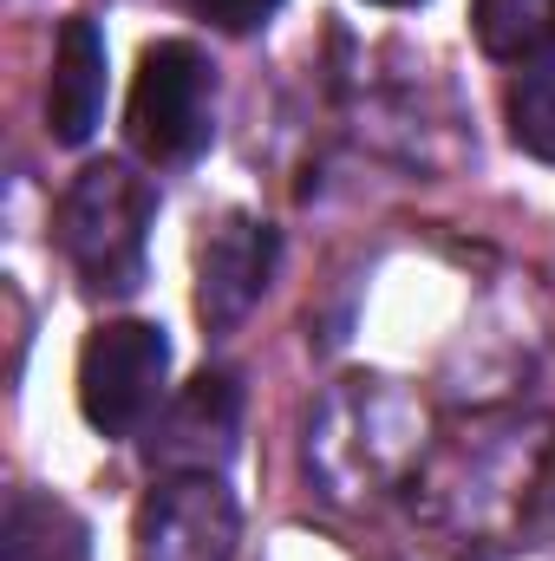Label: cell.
Here are the masks:
<instances>
[{
  "instance_id": "1",
  "label": "cell",
  "mask_w": 555,
  "mask_h": 561,
  "mask_svg": "<svg viewBox=\"0 0 555 561\" xmlns=\"http://www.w3.org/2000/svg\"><path fill=\"white\" fill-rule=\"evenodd\" d=\"M150 216H157V190L144 183L125 157H99L86 163L66 196H59V255L72 262V275L99 300H125L144 287V255H150Z\"/></svg>"
},
{
  "instance_id": "2",
  "label": "cell",
  "mask_w": 555,
  "mask_h": 561,
  "mask_svg": "<svg viewBox=\"0 0 555 561\" xmlns=\"http://www.w3.org/2000/svg\"><path fill=\"white\" fill-rule=\"evenodd\" d=\"M132 150L150 163H196L216 138V66L190 39H157L138 59L132 112H125Z\"/></svg>"
},
{
  "instance_id": "3",
  "label": "cell",
  "mask_w": 555,
  "mask_h": 561,
  "mask_svg": "<svg viewBox=\"0 0 555 561\" xmlns=\"http://www.w3.org/2000/svg\"><path fill=\"white\" fill-rule=\"evenodd\" d=\"M170 379V333L150 320H105L79 353V412L99 437H132L157 419Z\"/></svg>"
},
{
  "instance_id": "4",
  "label": "cell",
  "mask_w": 555,
  "mask_h": 561,
  "mask_svg": "<svg viewBox=\"0 0 555 561\" xmlns=\"http://www.w3.org/2000/svg\"><path fill=\"white\" fill-rule=\"evenodd\" d=\"M242 510L209 470L163 477L138 510V549L132 561H236Z\"/></svg>"
},
{
  "instance_id": "5",
  "label": "cell",
  "mask_w": 555,
  "mask_h": 561,
  "mask_svg": "<svg viewBox=\"0 0 555 561\" xmlns=\"http://www.w3.org/2000/svg\"><path fill=\"white\" fill-rule=\"evenodd\" d=\"M236 437H242V386L229 373H196L150 419V431H144V463L163 470V477H183V470L223 477V463L236 457Z\"/></svg>"
},
{
  "instance_id": "6",
  "label": "cell",
  "mask_w": 555,
  "mask_h": 561,
  "mask_svg": "<svg viewBox=\"0 0 555 561\" xmlns=\"http://www.w3.org/2000/svg\"><path fill=\"white\" fill-rule=\"evenodd\" d=\"M281 262V242L269 222L256 216H223L203 242H196V320L209 333H236L256 300L269 294Z\"/></svg>"
},
{
  "instance_id": "7",
  "label": "cell",
  "mask_w": 555,
  "mask_h": 561,
  "mask_svg": "<svg viewBox=\"0 0 555 561\" xmlns=\"http://www.w3.org/2000/svg\"><path fill=\"white\" fill-rule=\"evenodd\" d=\"M105 118V33L99 20L72 13L53 39V79H46V131L53 144H86Z\"/></svg>"
},
{
  "instance_id": "8",
  "label": "cell",
  "mask_w": 555,
  "mask_h": 561,
  "mask_svg": "<svg viewBox=\"0 0 555 561\" xmlns=\"http://www.w3.org/2000/svg\"><path fill=\"white\" fill-rule=\"evenodd\" d=\"M0 561H92V523L53 490H13Z\"/></svg>"
},
{
  "instance_id": "9",
  "label": "cell",
  "mask_w": 555,
  "mask_h": 561,
  "mask_svg": "<svg viewBox=\"0 0 555 561\" xmlns=\"http://www.w3.org/2000/svg\"><path fill=\"white\" fill-rule=\"evenodd\" d=\"M477 46L503 66L555 59V0H471Z\"/></svg>"
},
{
  "instance_id": "10",
  "label": "cell",
  "mask_w": 555,
  "mask_h": 561,
  "mask_svg": "<svg viewBox=\"0 0 555 561\" xmlns=\"http://www.w3.org/2000/svg\"><path fill=\"white\" fill-rule=\"evenodd\" d=\"M510 138L530 157L555 163V59L523 66V79L510 85Z\"/></svg>"
},
{
  "instance_id": "11",
  "label": "cell",
  "mask_w": 555,
  "mask_h": 561,
  "mask_svg": "<svg viewBox=\"0 0 555 561\" xmlns=\"http://www.w3.org/2000/svg\"><path fill=\"white\" fill-rule=\"evenodd\" d=\"M196 20H209L216 33H256L281 13V0H190Z\"/></svg>"
},
{
  "instance_id": "12",
  "label": "cell",
  "mask_w": 555,
  "mask_h": 561,
  "mask_svg": "<svg viewBox=\"0 0 555 561\" xmlns=\"http://www.w3.org/2000/svg\"><path fill=\"white\" fill-rule=\"evenodd\" d=\"M373 7H418V0H373Z\"/></svg>"
}]
</instances>
